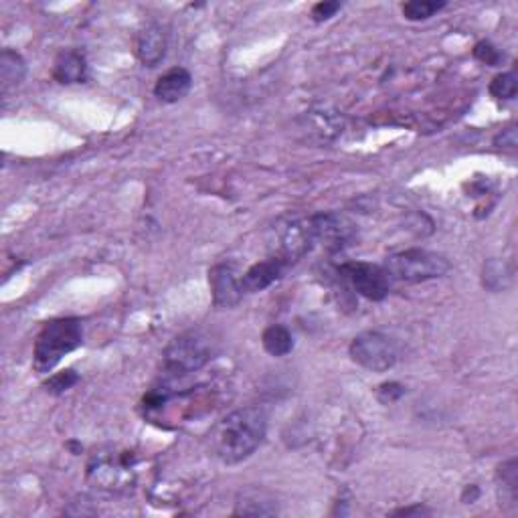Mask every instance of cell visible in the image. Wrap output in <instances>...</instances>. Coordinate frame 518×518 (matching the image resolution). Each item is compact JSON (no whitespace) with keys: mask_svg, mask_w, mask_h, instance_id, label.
Listing matches in <instances>:
<instances>
[{"mask_svg":"<svg viewBox=\"0 0 518 518\" xmlns=\"http://www.w3.org/2000/svg\"><path fill=\"white\" fill-rule=\"evenodd\" d=\"M193 88V75L185 67H172L158 77L154 86V95L164 103H177L187 97Z\"/></svg>","mask_w":518,"mask_h":518,"instance_id":"4fadbf2b","label":"cell"},{"mask_svg":"<svg viewBox=\"0 0 518 518\" xmlns=\"http://www.w3.org/2000/svg\"><path fill=\"white\" fill-rule=\"evenodd\" d=\"M405 395V387L401 383H385L379 387V393H377V397H379V401L385 403V405H391L399 401Z\"/></svg>","mask_w":518,"mask_h":518,"instance_id":"484cf974","label":"cell"},{"mask_svg":"<svg viewBox=\"0 0 518 518\" xmlns=\"http://www.w3.org/2000/svg\"><path fill=\"white\" fill-rule=\"evenodd\" d=\"M513 282V270L502 259H488L482 270V286L490 292L507 290Z\"/></svg>","mask_w":518,"mask_h":518,"instance_id":"d6986e66","label":"cell"},{"mask_svg":"<svg viewBox=\"0 0 518 518\" xmlns=\"http://www.w3.org/2000/svg\"><path fill=\"white\" fill-rule=\"evenodd\" d=\"M136 460L130 452H100L89 461L88 478L108 492H128L136 482Z\"/></svg>","mask_w":518,"mask_h":518,"instance_id":"5b68a950","label":"cell"},{"mask_svg":"<svg viewBox=\"0 0 518 518\" xmlns=\"http://www.w3.org/2000/svg\"><path fill=\"white\" fill-rule=\"evenodd\" d=\"M268 433V413L262 408L231 411L211 431V450L223 464H241L254 456Z\"/></svg>","mask_w":518,"mask_h":518,"instance_id":"6da1fadb","label":"cell"},{"mask_svg":"<svg viewBox=\"0 0 518 518\" xmlns=\"http://www.w3.org/2000/svg\"><path fill=\"white\" fill-rule=\"evenodd\" d=\"M286 270H288V265L274 255L265 259V262L251 265V268L241 276L243 293L263 292L265 288H270L271 284H276L278 279L284 276Z\"/></svg>","mask_w":518,"mask_h":518,"instance_id":"7c38bea8","label":"cell"},{"mask_svg":"<svg viewBox=\"0 0 518 518\" xmlns=\"http://www.w3.org/2000/svg\"><path fill=\"white\" fill-rule=\"evenodd\" d=\"M314 235L308 225V219L304 221H290L276 229V243H274V257L282 259L288 265L296 263L298 259H302L308 251L314 248Z\"/></svg>","mask_w":518,"mask_h":518,"instance_id":"9c48e42d","label":"cell"},{"mask_svg":"<svg viewBox=\"0 0 518 518\" xmlns=\"http://www.w3.org/2000/svg\"><path fill=\"white\" fill-rule=\"evenodd\" d=\"M53 77L59 83H83L88 80V59L86 55L77 49H67L61 51L55 59Z\"/></svg>","mask_w":518,"mask_h":518,"instance_id":"5bb4252c","label":"cell"},{"mask_svg":"<svg viewBox=\"0 0 518 518\" xmlns=\"http://www.w3.org/2000/svg\"><path fill=\"white\" fill-rule=\"evenodd\" d=\"M393 514L397 516H411V514H430V510L423 507H413V508H399Z\"/></svg>","mask_w":518,"mask_h":518,"instance_id":"83f0119b","label":"cell"},{"mask_svg":"<svg viewBox=\"0 0 518 518\" xmlns=\"http://www.w3.org/2000/svg\"><path fill=\"white\" fill-rule=\"evenodd\" d=\"M496 478H499V488H500V507H513L516 508V492H518V464L516 458H510L499 466V472H496Z\"/></svg>","mask_w":518,"mask_h":518,"instance_id":"ac0fdd59","label":"cell"},{"mask_svg":"<svg viewBox=\"0 0 518 518\" xmlns=\"http://www.w3.org/2000/svg\"><path fill=\"white\" fill-rule=\"evenodd\" d=\"M385 270L401 282H427V279L444 278L452 270L450 259L436 251L427 249H405L391 254L385 259Z\"/></svg>","mask_w":518,"mask_h":518,"instance_id":"277c9868","label":"cell"},{"mask_svg":"<svg viewBox=\"0 0 518 518\" xmlns=\"http://www.w3.org/2000/svg\"><path fill=\"white\" fill-rule=\"evenodd\" d=\"M217 353L215 340L202 331L179 334L164 351V370L172 379L193 375L207 367Z\"/></svg>","mask_w":518,"mask_h":518,"instance_id":"3957f363","label":"cell"},{"mask_svg":"<svg viewBox=\"0 0 518 518\" xmlns=\"http://www.w3.org/2000/svg\"><path fill=\"white\" fill-rule=\"evenodd\" d=\"M351 359L362 369L373 370V373H385L393 369L397 362V347L387 334L369 331L354 336L351 347H348Z\"/></svg>","mask_w":518,"mask_h":518,"instance_id":"8992f818","label":"cell"},{"mask_svg":"<svg viewBox=\"0 0 518 518\" xmlns=\"http://www.w3.org/2000/svg\"><path fill=\"white\" fill-rule=\"evenodd\" d=\"M304 120V128L310 132V134L318 136L320 140H334L342 132V118L336 114V111H331L326 108L306 111Z\"/></svg>","mask_w":518,"mask_h":518,"instance_id":"9a60e30c","label":"cell"},{"mask_svg":"<svg viewBox=\"0 0 518 518\" xmlns=\"http://www.w3.org/2000/svg\"><path fill=\"white\" fill-rule=\"evenodd\" d=\"M474 57L480 63H484V65L499 67L504 59V55L500 53V49H496L490 41H480V43L474 47Z\"/></svg>","mask_w":518,"mask_h":518,"instance_id":"cb8c5ba5","label":"cell"},{"mask_svg":"<svg viewBox=\"0 0 518 518\" xmlns=\"http://www.w3.org/2000/svg\"><path fill=\"white\" fill-rule=\"evenodd\" d=\"M209 286H211L213 304L217 308H233L241 302V278L237 276V270L231 263H219L211 268Z\"/></svg>","mask_w":518,"mask_h":518,"instance_id":"30bf717a","label":"cell"},{"mask_svg":"<svg viewBox=\"0 0 518 518\" xmlns=\"http://www.w3.org/2000/svg\"><path fill=\"white\" fill-rule=\"evenodd\" d=\"M516 144H518L516 130L513 128V126H510V128H504L500 132V134L494 138V146H499V149H510V150H514Z\"/></svg>","mask_w":518,"mask_h":518,"instance_id":"4316f807","label":"cell"},{"mask_svg":"<svg viewBox=\"0 0 518 518\" xmlns=\"http://www.w3.org/2000/svg\"><path fill=\"white\" fill-rule=\"evenodd\" d=\"M27 75V63L23 55L12 51V49H4L0 53V88H3V95H6L11 89L20 86V81Z\"/></svg>","mask_w":518,"mask_h":518,"instance_id":"2e32d148","label":"cell"},{"mask_svg":"<svg viewBox=\"0 0 518 518\" xmlns=\"http://www.w3.org/2000/svg\"><path fill=\"white\" fill-rule=\"evenodd\" d=\"M444 9L446 3H438V0H411L401 6L403 17L408 20H427Z\"/></svg>","mask_w":518,"mask_h":518,"instance_id":"44dd1931","label":"cell"},{"mask_svg":"<svg viewBox=\"0 0 518 518\" xmlns=\"http://www.w3.org/2000/svg\"><path fill=\"white\" fill-rule=\"evenodd\" d=\"M262 345L271 356H286L293 351V336L286 326L274 324L263 331Z\"/></svg>","mask_w":518,"mask_h":518,"instance_id":"ffe728a7","label":"cell"},{"mask_svg":"<svg viewBox=\"0 0 518 518\" xmlns=\"http://www.w3.org/2000/svg\"><path fill=\"white\" fill-rule=\"evenodd\" d=\"M278 502L259 490H248L240 496V500L235 502V513L237 516H271L278 514Z\"/></svg>","mask_w":518,"mask_h":518,"instance_id":"e0dca14e","label":"cell"},{"mask_svg":"<svg viewBox=\"0 0 518 518\" xmlns=\"http://www.w3.org/2000/svg\"><path fill=\"white\" fill-rule=\"evenodd\" d=\"M83 345L81 320L55 318L41 328L33 348V367L37 373H51L63 356Z\"/></svg>","mask_w":518,"mask_h":518,"instance_id":"7a4b0ae2","label":"cell"},{"mask_svg":"<svg viewBox=\"0 0 518 518\" xmlns=\"http://www.w3.org/2000/svg\"><path fill=\"white\" fill-rule=\"evenodd\" d=\"M340 9H342L340 3H334V0H324V3L314 4L312 19L316 20V23H324V20L332 19Z\"/></svg>","mask_w":518,"mask_h":518,"instance_id":"d4e9b609","label":"cell"},{"mask_svg":"<svg viewBox=\"0 0 518 518\" xmlns=\"http://www.w3.org/2000/svg\"><path fill=\"white\" fill-rule=\"evenodd\" d=\"M77 381H80V375H77L75 370H63V373L53 375L51 379L45 383V387H47L49 393L61 395V393H65V391L72 389Z\"/></svg>","mask_w":518,"mask_h":518,"instance_id":"603a6c76","label":"cell"},{"mask_svg":"<svg viewBox=\"0 0 518 518\" xmlns=\"http://www.w3.org/2000/svg\"><path fill=\"white\" fill-rule=\"evenodd\" d=\"M166 45H168V37H166L164 27L160 23L146 25L144 29L140 31L138 43H136V55L140 63L146 67H156L158 63L164 59Z\"/></svg>","mask_w":518,"mask_h":518,"instance_id":"8fae6325","label":"cell"},{"mask_svg":"<svg viewBox=\"0 0 518 518\" xmlns=\"http://www.w3.org/2000/svg\"><path fill=\"white\" fill-rule=\"evenodd\" d=\"M314 243L324 245L328 251H342L359 237L354 223L340 213H318L308 219Z\"/></svg>","mask_w":518,"mask_h":518,"instance_id":"ba28073f","label":"cell"},{"mask_svg":"<svg viewBox=\"0 0 518 518\" xmlns=\"http://www.w3.org/2000/svg\"><path fill=\"white\" fill-rule=\"evenodd\" d=\"M339 276L351 284V288L359 296L370 300V302H381L389 296L391 278L387 270L381 265L367 262H347L339 268Z\"/></svg>","mask_w":518,"mask_h":518,"instance_id":"52a82bcc","label":"cell"},{"mask_svg":"<svg viewBox=\"0 0 518 518\" xmlns=\"http://www.w3.org/2000/svg\"><path fill=\"white\" fill-rule=\"evenodd\" d=\"M518 92V80L514 72H507L496 75L492 83H490V94L496 100H514Z\"/></svg>","mask_w":518,"mask_h":518,"instance_id":"7402d4cb","label":"cell"}]
</instances>
